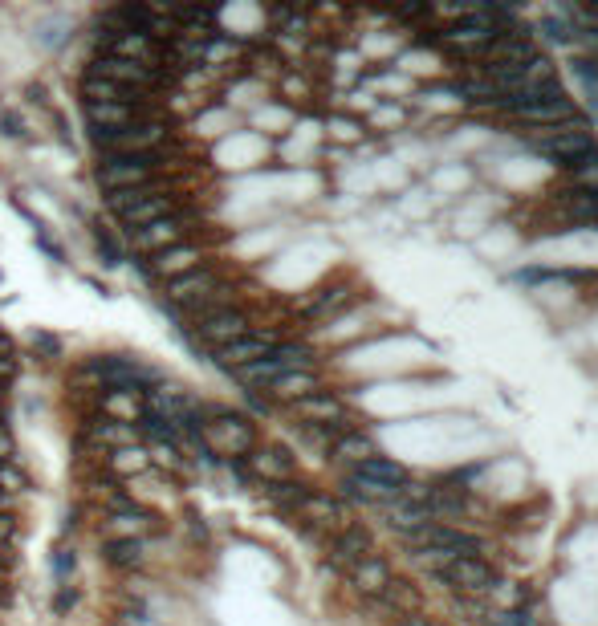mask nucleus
Instances as JSON below:
<instances>
[{"mask_svg":"<svg viewBox=\"0 0 598 626\" xmlns=\"http://www.w3.org/2000/svg\"><path fill=\"white\" fill-rule=\"evenodd\" d=\"M330 135H334V139H346V143L363 139V131H358V122H350V118H330Z\"/></svg>","mask_w":598,"mask_h":626,"instance_id":"39","label":"nucleus"},{"mask_svg":"<svg viewBox=\"0 0 598 626\" xmlns=\"http://www.w3.org/2000/svg\"><path fill=\"white\" fill-rule=\"evenodd\" d=\"M200 444L224 464V460H245L257 448V427L249 415L232 407H204L200 403Z\"/></svg>","mask_w":598,"mask_h":626,"instance_id":"3","label":"nucleus"},{"mask_svg":"<svg viewBox=\"0 0 598 626\" xmlns=\"http://www.w3.org/2000/svg\"><path fill=\"white\" fill-rule=\"evenodd\" d=\"M314 391H322L318 370H293V374H281L277 383H269V387L261 391V399H265L269 407H273V403L293 407L297 399H306V395H314Z\"/></svg>","mask_w":598,"mask_h":626,"instance_id":"21","label":"nucleus"},{"mask_svg":"<svg viewBox=\"0 0 598 626\" xmlns=\"http://www.w3.org/2000/svg\"><path fill=\"white\" fill-rule=\"evenodd\" d=\"M395 574H391V566L379 557V553H371L367 561H358V566L346 574V582H350V590L358 594V598H379V590L391 582Z\"/></svg>","mask_w":598,"mask_h":626,"instance_id":"23","label":"nucleus"},{"mask_svg":"<svg viewBox=\"0 0 598 626\" xmlns=\"http://www.w3.org/2000/svg\"><path fill=\"white\" fill-rule=\"evenodd\" d=\"M33 240H37V248H41V253H45L49 261H57V265H62V261H66V253H62V248H57V240H49V236L41 232V224L33 228Z\"/></svg>","mask_w":598,"mask_h":626,"instance_id":"40","label":"nucleus"},{"mask_svg":"<svg viewBox=\"0 0 598 626\" xmlns=\"http://www.w3.org/2000/svg\"><path fill=\"white\" fill-rule=\"evenodd\" d=\"M114 626H159L147 610H131V606H118L114 610Z\"/></svg>","mask_w":598,"mask_h":626,"instance_id":"37","label":"nucleus"},{"mask_svg":"<svg viewBox=\"0 0 598 626\" xmlns=\"http://www.w3.org/2000/svg\"><path fill=\"white\" fill-rule=\"evenodd\" d=\"M0 135H9V139H29V127H25V118L9 106H0Z\"/></svg>","mask_w":598,"mask_h":626,"instance_id":"33","label":"nucleus"},{"mask_svg":"<svg viewBox=\"0 0 598 626\" xmlns=\"http://www.w3.org/2000/svg\"><path fill=\"white\" fill-rule=\"evenodd\" d=\"M208 261H212V257H208V244H204V240H184V244H171V248H163V253L143 257V261H135V265L143 269L147 281L167 285V281L184 277V273H192V269H200V265H208Z\"/></svg>","mask_w":598,"mask_h":626,"instance_id":"8","label":"nucleus"},{"mask_svg":"<svg viewBox=\"0 0 598 626\" xmlns=\"http://www.w3.org/2000/svg\"><path fill=\"white\" fill-rule=\"evenodd\" d=\"M0 460H5V464H21V448H17L13 431L5 423H0Z\"/></svg>","mask_w":598,"mask_h":626,"instance_id":"38","label":"nucleus"},{"mask_svg":"<svg viewBox=\"0 0 598 626\" xmlns=\"http://www.w3.org/2000/svg\"><path fill=\"white\" fill-rule=\"evenodd\" d=\"M326 553H330V566H334V570L350 574L358 561H367V557L375 553V541H371V533H367L363 525H346V529H338V533L330 537Z\"/></svg>","mask_w":598,"mask_h":626,"instance_id":"16","label":"nucleus"},{"mask_svg":"<svg viewBox=\"0 0 598 626\" xmlns=\"http://www.w3.org/2000/svg\"><path fill=\"white\" fill-rule=\"evenodd\" d=\"M293 517H302V521H310L314 529H326V533H338V529H346V525H354L350 521V509L342 505L338 496H330V492H306V500L297 505V513Z\"/></svg>","mask_w":598,"mask_h":626,"instance_id":"18","label":"nucleus"},{"mask_svg":"<svg viewBox=\"0 0 598 626\" xmlns=\"http://www.w3.org/2000/svg\"><path fill=\"white\" fill-rule=\"evenodd\" d=\"M90 240H94V253L102 257V265H110V269H114V265H123V261H127L123 240H118L114 232H106L102 224H94V228H90Z\"/></svg>","mask_w":598,"mask_h":626,"instance_id":"29","label":"nucleus"},{"mask_svg":"<svg viewBox=\"0 0 598 626\" xmlns=\"http://www.w3.org/2000/svg\"><path fill=\"white\" fill-rule=\"evenodd\" d=\"M98 155H151L163 147H175V118L159 114V118H139L123 131H106V135H90Z\"/></svg>","mask_w":598,"mask_h":626,"instance_id":"5","label":"nucleus"},{"mask_svg":"<svg viewBox=\"0 0 598 626\" xmlns=\"http://www.w3.org/2000/svg\"><path fill=\"white\" fill-rule=\"evenodd\" d=\"M102 468H106V476H114V480H135V476L155 472V468H151V452H147L143 440H139V444H127V448H110V452L102 456Z\"/></svg>","mask_w":598,"mask_h":626,"instance_id":"22","label":"nucleus"},{"mask_svg":"<svg viewBox=\"0 0 598 626\" xmlns=\"http://www.w3.org/2000/svg\"><path fill=\"white\" fill-rule=\"evenodd\" d=\"M78 379L90 383V391H135L147 399L163 383V370L147 366L135 354H94L78 366Z\"/></svg>","mask_w":598,"mask_h":626,"instance_id":"2","label":"nucleus"},{"mask_svg":"<svg viewBox=\"0 0 598 626\" xmlns=\"http://www.w3.org/2000/svg\"><path fill=\"white\" fill-rule=\"evenodd\" d=\"M542 33L550 41H570V25H562V21H542Z\"/></svg>","mask_w":598,"mask_h":626,"instance_id":"41","label":"nucleus"},{"mask_svg":"<svg viewBox=\"0 0 598 626\" xmlns=\"http://www.w3.org/2000/svg\"><path fill=\"white\" fill-rule=\"evenodd\" d=\"M74 570H78V553H74V545H70V549H66V545H57V549H53V578H57V586L70 582Z\"/></svg>","mask_w":598,"mask_h":626,"instance_id":"32","label":"nucleus"},{"mask_svg":"<svg viewBox=\"0 0 598 626\" xmlns=\"http://www.w3.org/2000/svg\"><path fill=\"white\" fill-rule=\"evenodd\" d=\"M440 582H448L460 594H493L497 590V570L485 557H456L452 566L440 574Z\"/></svg>","mask_w":598,"mask_h":626,"instance_id":"14","label":"nucleus"},{"mask_svg":"<svg viewBox=\"0 0 598 626\" xmlns=\"http://www.w3.org/2000/svg\"><path fill=\"white\" fill-rule=\"evenodd\" d=\"M318 366V354L306 346V342H277L265 358L232 370V383H241L245 395H261L269 383H277L281 374H293V370H314Z\"/></svg>","mask_w":598,"mask_h":626,"instance_id":"4","label":"nucleus"},{"mask_svg":"<svg viewBox=\"0 0 598 626\" xmlns=\"http://www.w3.org/2000/svg\"><path fill=\"white\" fill-rule=\"evenodd\" d=\"M94 407H98L102 419L123 423V427H139L143 415H147V399L135 395V391H98Z\"/></svg>","mask_w":598,"mask_h":626,"instance_id":"20","label":"nucleus"},{"mask_svg":"<svg viewBox=\"0 0 598 626\" xmlns=\"http://www.w3.org/2000/svg\"><path fill=\"white\" fill-rule=\"evenodd\" d=\"M533 151H542L546 159H554V163H566V167H574L578 159H586L590 151H598L594 147V139L586 135V122H562V127H546L542 135H533Z\"/></svg>","mask_w":598,"mask_h":626,"instance_id":"9","label":"nucleus"},{"mask_svg":"<svg viewBox=\"0 0 598 626\" xmlns=\"http://www.w3.org/2000/svg\"><path fill=\"white\" fill-rule=\"evenodd\" d=\"M13 606V578L0 574V610H9Z\"/></svg>","mask_w":598,"mask_h":626,"instance_id":"42","label":"nucleus"},{"mask_svg":"<svg viewBox=\"0 0 598 626\" xmlns=\"http://www.w3.org/2000/svg\"><path fill=\"white\" fill-rule=\"evenodd\" d=\"M411 549H440L448 557H485V541L481 537H472L456 525H444V521H428L424 529H415L411 537H403Z\"/></svg>","mask_w":598,"mask_h":626,"instance_id":"10","label":"nucleus"},{"mask_svg":"<svg viewBox=\"0 0 598 626\" xmlns=\"http://www.w3.org/2000/svg\"><path fill=\"white\" fill-rule=\"evenodd\" d=\"M163 533V517L151 513V509H131V513H114V517H102V541H147Z\"/></svg>","mask_w":598,"mask_h":626,"instance_id":"15","label":"nucleus"},{"mask_svg":"<svg viewBox=\"0 0 598 626\" xmlns=\"http://www.w3.org/2000/svg\"><path fill=\"white\" fill-rule=\"evenodd\" d=\"M0 423H5V403H0Z\"/></svg>","mask_w":598,"mask_h":626,"instance_id":"44","label":"nucleus"},{"mask_svg":"<svg viewBox=\"0 0 598 626\" xmlns=\"http://www.w3.org/2000/svg\"><path fill=\"white\" fill-rule=\"evenodd\" d=\"M277 342H281V338H277L273 330H253V334H245V338H236V342L212 350L208 358H212V366H220L224 374H232V370H241V366H249V362H257V358H265Z\"/></svg>","mask_w":598,"mask_h":626,"instance_id":"13","label":"nucleus"},{"mask_svg":"<svg viewBox=\"0 0 598 626\" xmlns=\"http://www.w3.org/2000/svg\"><path fill=\"white\" fill-rule=\"evenodd\" d=\"M204 228V212L200 208H179V212H171V216H163V220H155V224H147V228H135V232H127L123 240L139 253V261L143 257H155V253H163V248H171V244H184V240H196V232Z\"/></svg>","mask_w":598,"mask_h":626,"instance_id":"6","label":"nucleus"},{"mask_svg":"<svg viewBox=\"0 0 598 626\" xmlns=\"http://www.w3.org/2000/svg\"><path fill=\"white\" fill-rule=\"evenodd\" d=\"M570 171H574V183L582 187V192H598V151H590L586 159H578Z\"/></svg>","mask_w":598,"mask_h":626,"instance_id":"31","label":"nucleus"},{"mask_svg":"<svg viewBox=\"0 0 598 626\" xmlns=\"http://www.w3.org/2000/svg\"><path fill=\"white\" fill-rule=\"evenodd\" d=\"M102 561L118 574H135L147 566V541H102Z\"/></svg>","mask_w":598,"mask_h":626,"instance_id":"25","label":"nucleus"},{"mask_svg":"<svg viewBox=\"0 0 598 626\" xmlns=\"http://www.w3.org/2000/svg\"><path fill=\"white\" fill-rule=\"evenodd\" d=\"M350 472L367 476V480H375V484H391V488H399V484H407V480H411V476H407V468H403V464H395V460H387V456H371V460H363V464L350 468Z\"/></svg>","mask_w":598,"mask_h":626,"instance_id":"28","label":"nucleus"},{"mask_svg":"<svg viewBox=\"0 0 598 626\" xmlns=\"http://www.w3.org/2000/svg\"><path fill=\"white\" fill-rule=\"evenodd\" d=\"M29 346H33L37 354H45V358H62V338H57V334L37 330V334H29Z\"/></svg>","mask_w":598,"mask_h":626,"instance_id":"36","label":"nucleus"},{"mask_svg":"<svg viewBox=\"0 0 598 626\" xmlns=\"http://www.w3.org/2000/svg\"><path fill=\"white\" fill-rule=\"evenodd\" d=\"M253 330H257V322H253V313H249L245 305L208 313V318L184 326V334H188L204 354H212V350H220V346H228V342H236V338H245V334H253Z\"/></svg>","mask_w":598,"mask_h":626,"instance_id":"7","label":"nucleus"},{"mask_svg":"<svg viewBox=\"0 0 598 626\" xmlns=\"http://www.w3.org/2000/svg\"><path fill=\"white\" fill-rule=\"evenodd\" d=\"M17 379V358L13 362H5V358H0V387H5V383H13Z\"/></svg>","mask_w":598,"mask_h":626,"instance_id":"43","label":"nucleus"},{"mask_svg":"<svg viewBox=\"0 0 598 626\" xmlns=\"http://www.w3.org/2000/svg\"><path fill=\"white\" fill-rule=\"evenodd\" d=\"M224 281H228V277H224V269H220L216 261H208V265H200V269H192V273H184V277H175V281L159 285V289H163V305L184 309V305L200 301L204 293H212V289H216V285H224Z\"/></svg>","mask_w":598,"mask_h":626,"instance_id":"12","label":"nucleus"},{"mask_svg":"<svg viewBox=\"0 0 598 626\" xmlns=\"http://www.w3.org/2000/svg\"><path fill=\"white\" fill-rule=\"evenodd\" d=\"M297 419H302L306 427H338V423H350L346 419V403L334 395V391H314V395H306V399H297L293 407H289Z\"/></svg>","mask_w":598,"mask_h":626,"instance_id":"19","label":"nucleus"},{"mask_svg":"<svg viewBox=\"0 0 598 626\" xmlns=\"http://www.w3.org/2000/svg\"><path fill=\"white\" fill-rule=\"evenodd\" d=\"M110 626H114V622H110Z\"/></svg>","mask_w":598,"mask_h":626,"instance_id":"45","label":"nucleus"},{"mask_svg":"<svg viewBox=\"0 0 598 626\" xmlns=\"http://www.w3.org/2000/svg\"><path fill=\"white\" fill-rule=\"evenodd\" d=\"M17 541H21V517L0 513V549H17Z\"/></svg>","mask_w":598,"mask_h":626,"instance_id":"35","label":"nucleus"},{"mask_svg":"<svg viewBox=\"0 0 598 626\" xmlns=\"http://www.w3.org/2000/svg\"><path fill=\"white\" fill-rule=\"evenodd\" d=\"M184 187H188V179L175 183V187H167V192H155V196L139 200L135 208H127L123 216H118V232L127 236V232H135V228H147V224H155V220H163V216H171V212H179V208H188Z\"/></svg>","mask_w":598,"mask_h":626,"instance_id":"11","label":"nucleus"},{"mask_svg":"<svg viewBox=\"0 0 598 626\" xmlns=\"http://www.w3.org/2000/svg\"><path fill=\"white\" fill-rule=\"evenodd\" d=\"M330 456L338 460V464H346V472L350 468H358L363 460H371V456H379V448H375V440L371 435H363V431H346V435H338L334 440V448H330Z\"/></svg>","mask_w":598,"mask_h":626,"instance_id":"27","label":"nucleus"},{"mask_svg":"<svg viewBox=\"0 0 598 626\" xmlns=\"http://www.w3.org/2000/svg\"><path fill=\"white\" fill-rule=\"evenodd\" d=\"M184 167H188V159L179 151V143L151 151V155H98L94 183L102 187V196H114V192H131V187H143V183H155L167 175H184Z\"/></svg>","mask_w":598,"mask_h":626,"instance_id":"1","label":"nucleus"},{"mask_svg":"<svg viewBox=\"0 0 598 626\" xmlns=\"http://www.w3.org/2000/svg\"><path fill=\"white\" fill-rule=\"evenodd\" d=\"M517 122H529V127H562V122H574V106L570 98H558V102H537V106H521L513 110Z\"/></svg>","mask_w":598,"mask_h":626,"instance_id":"26","label":"nucleus"},{"mask_svg":"<svg viewBox=\"0 0 598 626\" xmlns=\"http://www.w3.org/2000/svg\"><path fill=\"white\" fill-rule=\"evenodd\" d=\"M0 492H9V496H25L29 492V472L21 464H0Z\"/></svg>","mask_w":598,"mask_h":626,"instance_id":"30","label":"nucleus"},{"mask_svg":"<svg viewBox=\"0 0 598 626\" xmlns=\"http://www.w3.org/2000/svg\"><path fill=\"white\" fill-rule=\"evenodd\" d=\"M358 301V293L350 289V285H326V289H318L306 305H302V313L310 322H326V318H334V313H342V309H350Z\"/></svg>","mask_w":598,"mask_h":626,"instance_id":"24","label":"nucleus"},{"mask_svg":"<svg viewBox=\"0 0 598 626\" xmlns=\"http://www.w3.org/2000/svg\"><path fill=\"white\" fill-rule=\"evenodd\" d=\"M245 472L261 484H285V480H297V464L285 448L277 444H257L249 456H245Z\"/></svg>","mask_w":598,"mask_h":626,"instance_id":"17","label":"nucleus"},{"mask_svg":"<svg viewBox=\"0 0 598 626\" xmlns=\"http://www.w3.org/2000/svg\"><path fill=\"white\" fill-rule=\"evenodd\" d=\"M74 606H78V586L62 582V586H57V594H53V618H66Z\"/></svg>","mask_w":598,"mask_h":626,"instance_id":"34","label":"nucleus"}]
</instances>
